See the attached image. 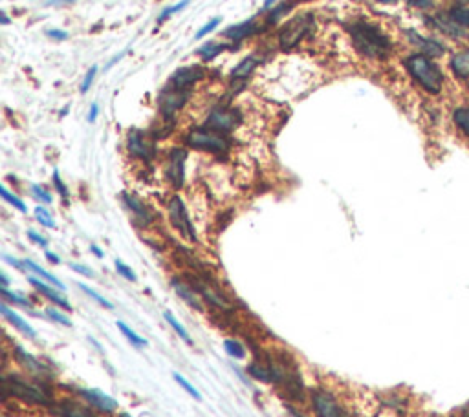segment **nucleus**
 <instances>
[{"instance_id": "58836bf2", "label": "nucleus", "mask_w": 469, "mask_h": 417, "mask_svg": "<svg viewBox=\"0 0 469 417\" xmlns=\"http://www.w3.org/2000/svg\"><path fill=\"white\" fill-rule=\"evenodd\" d=\"M77 286H79V289L83 291V293H86V295H88L90 299H94L99 306H103V308H107V310H114L112 302H108V300L105 299L103 295H99V293L95 289L88 287V286H86V284H77Z\"/></svg>"}, {"instance_id": "e433bc0d", "label": "nucleus", "mask_w": 469, "mask_h": 417, "mask_svg": "<svg viewBox=\"0 0 469 417\" xmlns=\"http://www.w3.org/2000/svg\"><path fill=\"white\" fill-rule=\"evenodd\" d=\"M0 194H2V198H4L6 202L10 203V205H13L17 211L28 212V207H26V203H24L19 196L11 194L10 191H8V187H6V185H2V187H0Z\"/></svg>"}, {"instance_id": "412c9836", "label": "nucleus", "mask_w": 469, "mask_h": 417, "mask_svg": "<svg viewBox=\"0 0 469 417\" xmlns=\"http://www.w3.org/2000/svg\"><path fill=\"white\" fill-rule=\"evenodd\" d=\"M28 282L39 291V293H41V295L46 296L48 300H52L55 306H59V308H62V310L66 311L72 310L70 302L66 300V296H62L61 293H59V289H57L55 286L48 284V282L43 280V278H35V277H28Z\"/></svg>"}, {"instance_id": "4d7b16f0", "label": "nucleus", "mask_w": 469, "mask_h": 417, "mask_svg": "<svg viewBox=\"0 0 469 417\" xmlns=\"http://www.w3.org/2000/svg\"><path fill=\"white\" fill-rule=\"evenodd\" d=\"M46 258H48V262L50 264H61V258L57 257V254H53V253H50V251H46Z\"/></svg>"}, {"instance_id": "37998d69", "label": "nucleus", "mask_w": 469, "mask_h": 417, "mask_svg": "<svg viewBox=\"0 0 469 417\" xmlns=\"http://www.w3.org/2000/svg\"><path fill=\"white\" fill-rule=\"evenodd\" d=\"M52 178H53V185H55V189L59 191V194H61L65 200H68V189H66V185H65V182H62L59 170H53Z\"/></svg>"}, {"instance_id": "5701e85b", "label": "nucleus", "mask_w": 469, "mask_h": 417, "mask_svg": "<svg viewBox=\"0 0 469 417\" xmlns=\"http://www.w3.org/2000/svg\"><path fill=\"white\" fill-rule=\"evenodd\" d=\"M257 32V24L253 20H246L242 24H237V26H231L224 32V37L231 39L233 43H240V41H244L248 39L249 35H253Z\"/></svg>"}, {"instance_id": "393cba45", "label": "nucleus", "mask_w": 469, "mask_h": 417, "mask_svg": "<svg viewBox=\"0 0 469 417\" xmlns=\"http://www.w3.org/2000/svg\"><path fill=\"white\" fill-rule=\"evenodd\" d=\"M246 371H248L249 377H253L258 383H272V371H270L267 361L255 359V361H251L246 366Z\"/></svg>"}, {"instance_id": "4be33fe9", "label": "nucleus", "mask_w": 469, "mask_h": 417, "mask_svg": "<svg viewBox=\"0 0 469 417\" xmlns=\"http://www.w3.org/2000/svg\"><path fill=\"white\" fill-rule=\"evenodd\" d=\"M0 313H2V317H4V319L8 320V322H10L15 329H19V331L24 333L26 337H29V339L37 337V331H35V329H33L19 313H15L13 310H10V306L6 304V302L0 304Z\"/></svg>"}, {"instance_id": "b1692460", "label": "nucleus", "mask_w": 469, "mask_h": 417, "mask_svg": "<svg viewBox=\"0 0 469 417\" xmlns=\"http://www.w3.org/2000/svg\"><path fill=\"white\" fill-rule=\"evenodd\" d=\"M407 35H409V39H411V43H414L418 48H420V50H422L423 55L438 57V55H442V53H444V48H442L438 43H435V41L423 39L422 35H418L416 32H409Z\"/></svg>"}, {"instance_id": "9d476101", "label": "nucleus", "mask_w": 469, "mask_h": 417, "mask_svg": "<svg viewBox=\"0 0 469 417\" xmlns=\"http://www.w3.org/2000/svg\"><path fill=\"white\" fill-rule=\"evenodd\" d=\"M240 121H242V116H240L239 110L227 107H216L207 114L204 127L213 128V130L222 132V134H227V132L234 130V128L239 127Z\"/></svg>"}, {"instance_id": "f704fd0d", "label": "nucleus", "mask_w": 469, "mask_h": 417, "mask_svg": "<svg viewBox=\"0 0 469 417\" xmlns=\"http://www.w3.org/2000/svg\"><path fill=\"white\" fill-rule=\"evenodd\" d=\"M48 319H52L53 322H57L59 326H65V328H72V320L70 317L61 310V308H46L44 310Z\"/></svg>"}, {"instance_id": "39448f33", "label": "nucleus", "mask_w": 469, "mask_h": 417, "mask_svg": "<svg viewBox=\"0 0 469 417\" xmlns=\"http://www.w3.org/2000/svg\"><path fill=\"white\" fill-rule=\"evenodd\" d=\"M185 143L191 149L204 150L209 154H227L231 149L230 137L222 132H216L207 127L191 128L185 136Z\"/></svg>"}, {"instance_id": "0eeeda50", "label": "nucleus", "mask_w": 469, "mask_h": 417, "mask_svg": "<svg viewBox=\"0 0 469 417\" xmlns=\"http://www.w3.org/2000/svg\"><path fill=\"white\" fill-rule=\"evenodd\" d=\"M314 29V15L312 13H299L293 19L288 20L281 29L279 35V43H281L282 50H291Z\"/></svg>"}, {"instance_id": "a18cd8bd", "label": "nucleus", "mask_w": 469, "mask_h": 417, "mask_svg": "<svg viewBox=\"0 0 469 417\" xmlns=\"http://www.w3.org/2000/svg\"><path fill=\"white\" fill-rule=\"evenodd\" d=\"M95 74H98V66H92V68L88 70V74L85 75V79H83V85H81V92H83V94H86L90 86H92Z\"/></svg>"}, {"instance_id": "f257e3e1", "label": "nucleus", "mask_w": 469, "mask_h": 417, "mask_svg": "<svg viewBox=\"0 0 469 417\" xmlns=\"http://www.w3.org/2000/svg\"><path fill=\"white\" fill-rule=\"evenodd\" d=\"M347 32L350 33L352 44L357 52L366 59H387L392 52V43L390 39L381 32L378 26L369 24L365 20H357L347 26Z\"/></svg>"}, {"instance_id": "c756f323", "label": "nucleus", "mask_w": 469, "mask_h": 417, "mask_svg": "<svg viewBox=\"0 0 469 417\" xmlns=\"http://www.w3.org/2000/svg\"><path fill=\"white\" fill-rule=\"evenodd\" d=\"M449 19L455 24H458L460 28L469 29V8L468 6H453L449 10Z\"/></svg>"}, {"instance_id": "7c9ffc66", "label": "nucleus", "mask_w": 469, "mask_h": 417, "mask_svg": "<svg viewBox=\"0 0 469 417\" xmlns=\"http://www.w3.org/2000/svg\"><path fill=\"white\" fill-rule=\"evenodd\" d=\"M224 50H225L224 44L206 43V44H202V46L198 48L197 53H198V57H202L204 61H211V59H215L216 55H220Z\"/></svg>"}, {"instance_id": "f8f14e48", "label": "nucleus", "mask_w": 469, "mask_h": 417, "mask_svg": "<svg viewBox=\"0 0 469 417\" xmlns=\"http://www.w3.org/2000/svg\"><path fill=\"white\" fill-rule=\"evenodd\" d=\"M127 149L131 156L138 158V160L150 161L154 160L156 156V143L152 137H149L145 132L141 130H131L127 136Z\"/></svg>"}, {"instance_id": "72a5a7b5", "label": "nucleus", "mask_w": 469, "mask_h": 417, "mask_svg": "<svg viewBox=\"0 0 469 417\" xmlns=\"http://www.w3.org/2000/svg\"><path fill=\"white\" fill-rule=\"evenodd\" d=\"M224 350H225V353H227L230 357H233V359H244L246 357L244 344L239 343V341H234V339H225Z\"/></svg>"}, {"instance_id": "338daca9", "label": "nucleus", "mask_w": 469, "mask_h": 417, "mask_svg": "<svg viewBox=\"0 0 469 417\" xmlns=\"http://www.w3.org/2000/svg\"><path fill=\"white\" fill-rule=\"evenodd\" d=\"M381 2H389V0H381Z\"/></svg>"}, {"instance_id": "5fc2aeb1", "label": "nucleus", "mask_w": 469, "mask_h": 417, "mask_svg": "<svg viewBox=\"0 0 469 417\" xmlns=\"http://www.w3.org/2000/svg\"><path fill=\"white\" fill-rule=\"evenodd\" d=\"M455 417H469V401H468V403L462 404L460 408H456Z\"/></svg>"}, {"instance_id": "69168bd1", "label": "nucleus", "mask_w": 469, "mask_h": 417, "mask_svg": "<svg viewBox=\"0 0 469 417\" xmlns=\"http://www.w3.org/2000/svg\"><path fill=\"white\" fill-rule=\"evenodd\" d=\"M121 417H132L131 413H121Z\"/></svg>"}, {"instance_id": "052dcab7", "label": "nucleus", "mask_w": 469, "mask_h": 417, "mask_svg": "<svg viewBox=\"0 0 469 417\" xmlns=\"http://www.w3.org/2000/svg\"><path fill=\"white\" fill-rule=\"evenodd\" d=\"M275 2H277V0H266V2H264V10H270Z\"/></svg>"}, {"instance_id": "c03bdc74", "label": "nucleus", "mask_w": 469, "mask_h": 417, "mask_svg": "<svg viewBox=\"0 0 469 417\" xmlns=\"http://www.w3.org/2000/svg\"><path fill=\"white\" fill-rule=\"evenodd\" d=\"M220 20H222V19H218V17H215V19H211V20H209V22L206 24V26H202V28L198 29L197 35H194V37H197V39H204V37H206V35H207V33H211L213 29H215L216 26H218V24H220Z\"/></svg>"}, {"instance_id": "c9c22d12", "label": "nucleus", "mask_w": 469, "mask_h": 417, "mask_svg": "<svg viewBox=\"0 0 469 417\" xmlns=\"http://www.w3.org/2000/svg\"><path fill=\"white\" fill-rule=\"evenodd\" d=\"M33 214H35V220L43 225V227H48V229H55V220L52 218L50 211L44 209L43 205L35 207V212H33Z\"/></svg>"}, {"instance_id": "9b49d317", "label": "nucleus", "mask_w": 469, "mask_h": 417, "mask_svg": "<svg viewBox=\"0 0 469 417\" xmlns=\"http://www.w3.org/2000/svg\"><path fill=\"white\" fill-rule=\"evenodd\" d=\"M187 282L197 289L198 295L202 296L204 302H207L209 306H213V308H216V310L220 311L233 310L230 299L225 295H222L220 289H216L215 286H211V284L206 280V277H189Z\"/></svg>"}, {"instance_id": "20e7f679", "label": "nucleus", "mask_w": 469, "mask_h": 417, "mask_svg": "<svg viewBox=\"0 0 469 417\" xmlns=\"http://www.w3.org/2000/svg\"><path fill=\"white\" fill-rule=\"evenodd\" d=\"M404 64L414 83L422 90H425L427 94L437 95L444 90L446 75L431 57L423 55V53H414V55L405 57Z\"/></svg>"}, {"instance_id": "13d9d810", "label": "nucleus", "mask_w": 469, "mask_h": 417, "mask_svg": "<svg viewBox=\"0 0 469 417\" xmlns=\"http://www.w3.org/2000/svg\"><path fill=\"white\" fill-rule=\"evenodd\" d=\"M90 251H92V253H94L98 258H103V251H101L98 245H92V247H90Z\"/></svg>"}, {"instance_id": "423d86ee", "label": "nucleus", "mask_w": 469, "mask_h": 417, "mask_svg": "<svg viewBox=\"0 0 469 417\" xmlns=\"http://www.w3.org/2000/svg\"><path fill=\"white\" fill-rule=\"evenodd\" d=\"M310 406H312V412L317 417H348V413L345 412L341 401L336 397L333 392H330L329 388L324 386H314L310 388Z\"/></svg>"}, {"instance_id": "473e14b6", "label": "nucleus", "mask_w": 469, "mask_h": 417, "mask_svg": "<svg viewBox=\"0 0 469 417\" xmlns=\"http://www.w3.org/2000/svg\"><path fill=\"white\" fill-rule=\"evenodd\" d=\"M2 300H4V302H11V304L15 306H20V308H26V310H32L33 308V304L28 299H24L19 293H13V291H10L8 287H2Z\"/></svg>"}, {"instance_id": "8fccbe9b", "label": "nucleus", "mask_w": 469, "mask_h": 417, "mask_svg": "<svg viewBox=\"0 0 469 417\" xmlns=\"http://www.w3.org/2000/svg\"><path fill=\"white\" fill-rule=\"evenodd\" d=\"M46 35L50 39H53V41H66V39H68V33L62 32V29H48Z\"/></svg>"}, {"instance_id": "2eb2a0df", "label": "nucleus", "mask_w": 469, "mask_h": 417, "mask_svg": "<svg viewBox=\"0 0 469 417\" xmlns=\"http://www.w3.org/2000/svg\"><path fill=\"white\" fill-rule=\"evenodd\" d=\"M75 394L79 395L86 404L98 410L101 413H114L117 410V401L110 395L103 394L98 388H83V386H75Z\"/></svg>"}, {"instance_id": "dca6fc26", "label": "nucleus", "mask_w": 469, "mask_h": 417, "mask_svg": "<svg viewBox=\"0 0 469 417\" xmlns=\"http://www.w3.org/2000/svg\"><path fill=\"white\" fill-rule=\"evenodd\" d=\"M50 412L55 417H98L94 408L83 404L77 399H61L50 406Z\"/></svg>"}, {"instance_id": "bf43d9fd", "label": "nucleus", "mask_w": 469, "mask_h": 417, "mask_svg": "<svg viewBox=\"0 0 469 417\" xmlns=\"http://www.w3.org/2000/svg\"><path fill=\"white\" fill-rule=\"evenodd\" d=\"M123 55H125V52H121V53H119V55H116V59H112V61L108 62V66H107V68H112V66H114V64H116V62H117V61H119V59H121V57H123Z\"/></svg>"}, {"instance_id": "1a4fd4ad", "label": "nucleus", "mask_w": 469, "mask_h": 417, "mask_svg": "<svg viewBox=\"0 0 469 417\" xmlns=\"http://www.w3.org/2000/svg\"><path fill=\"white\" fill-rule=\"evenodd\" d=\"M11 355H13L15 362H17L29 377H33V379L44 381V383H46L48 379H52L53 377L52 371L48 370V366L44 364L41 359H37V357L33 355V353H29L22 344H13V348H11Z\"/></svg>"}, {"instance_id": "6ab92c4d", "label": "nucleus", "mask_w": 469, "mask_h": 417, "mask_svg": "<svg viewBox=\"0 0 469 417\" xmlns=\"http://www.w3.org/2000/svg\"><path fill=\"white\" fill-rule=\"evenodd\" d=\"M451 125L464 145L469 146V103H462L451 112Z\"/></svg>"}, {"instance_id": "2f4dec72", "label": "nucleus", "mask_w": 469, "mask_h": 417, "mask_svg": "<svg viewBox=\"0 0 469 417\" xmlns=\"http://www.w3.org/2000/svg\"><path fill=\"white\" fill-rule=\"evenodd\" d=\"M164 319H165V322L169 324L171 328H173V331L176 333V335H178L180 339H182V341H185V343H187V344H192V339H191V335H189V333H187V329L183 328L182 324H180L178 320L174 319L173 313H169V311H165Z\"/></svg>"}, {"instance_id": "4468645a", "label": "nucleus", "mask_w": 469, "mask_h": 417, "mask_svg": "<svg viewBox=\"0 0 469 417\" xmlns=\"http://www.w3.org/2000/svg\"><path fill=\"white\" fill-rule=\"evenodd\" d=\"M189 99V90L176 88V86L167 85L164 88V92L160 94V108L164 118L167 121H173L174 114L178 112L183 104L187 103Z\"/></svg>"}, {"instance_id": "de8ad7c7", "label": "nucleus", "mask_w": 469, "mask_h": 417, "mask_svg": "<svg viewBox=\"0 0 469 417\" xmlns=\"http://www.w3.org/2000/svg\"><path fill=\"white\" fill-rule=\"evenodd\" d=\"M28 238L32 240L33 244H37L39 247H46L48 245V240L44 238V236L39 235L37 231H28Z\"/></svg>"}, {"instance_id": "49530a36", "label": "nucleus", "mask_w": 469, "mask_h": 417, "mask_svg": "<svg viewBox=\"0 0 469 417\" xmlns=\"http://www.w3.org/2000/svg\"><path fill=\"white\" fill-rule=\"evenodd\" d=\"M290 8H291L290 4H281V6H279V8H275V10L272 11V15H270V22H272V24L277 22V20L281 19L282 15L286 13V11L290 10Z\"/></svg>"}, {"instance_id": "aec40b11", "label": "nucleus", "mask_w": 469, "mask_h": 417, "mask_svg": "<svg viewBox=\"0 0 469 417\" xmlns=\"http://www.w3.org/2000/svg\"><path fill=\"white\" fill-rule=\"evenodd\" d=\"M202 77L204 70L200 66H187V68H180V70L174 71L167 85L176 86V88L182 90H189V86L194 85V83L202 79Z\"/></svg>"}, {"instance_id": "6e6d98bb", "label": "nucleus", "mask_w": 469, "mask_h": 417, "mask_svg": "<svg viewBox=\"0 0 469 417\" xmlns=\"http://www.w3.org/2000/svg\"><path fill=\"white\" fill-rule=\"evenodd\" d=\"M286 412L290 413V417H306L305 413L299 412L296 406H291V404H286Z\"/></svg>"}, {"instance_id": "09e8293b", "label": "nucleus", "mask_w": 469, "mask_h": 417, "mask_svg": "<svg viewBox=\"0 0 469 417\" xmlns=\"http://www.w3.org/2000/svg\"><path fill=\"white\" fill-rule=\"evenodd\" d=\"M70 269H74V271L81 273V275H85V277H88V278L95 277V273L90 268H86V266H83V264H70Z\"/></svg>"}, {"instance_id": "a211bd4d", "label": "nucleus", "mask_w": 469, "mask_h": 417, "mask_svg": "<svg viewBox=\"0 0 469 417\" xmlns=\"http://www.w3.org/2000/svg\"><path fill=\"white\" fill-rule=\"evenodd\" d=\"M171 284H173L174 293H176V295H178L180 299H182L183 302L189 306V308H192L194 311H200V313H202L204 299L198 295L197 289H194V287H192L187 280H182V278H173Z\"/></svg>"}, {"instance_id": "ea45409f", "label": "nucleus", "mask_w": 469, "mask_h": 417, "mask_svg": "<svg viewBox=\"0 0 469 417\" xmlns=\"http://www.w3.org/2000/svg\"><path fill=\"white\" fill-rule=\"evenodd\" d=\"M114 266H116L117 275H121V277L125 278V280H128V282H136L138 280L136 273L132 271V269L128 268V266L125 262H121V260H116V262H114Z\"/></svg>"}, {"instance_id": "603ef678", "label": "nucleus", "mask_w": 469, "mask_h": 417, "mask_svg": "<svg viewBox=\"0 0 469 417\" xmlns=\"http://www.w3.org/2000/svg\"><path fill=\"white\" fill-rule=\"evenodd\" d=\"M98 116H99V104L98 103H92L90 104V112H88V121L90 123H94L95 119H98Z\"/></svg>"}, {"instance_id": "a878e982", "label": "nucleus", "mask_w": 469, "mask_h": 417, "mask_svg": "<svg viewBox=\"0 0 469 417\" xmlns=\"http://www.w3.org/2000/svg\"><path fill=\"white\" fill-rule=\"evenodd\" d=\"M451 71L455 74L456 79L469 81V50L451 57Z\"/></svg>"}, {"instance_id": "e2e57ef3", "label": "nucleus", "mask_w": 469, "mask_h": 417, "mask_svg": "<svg viewBox=\"0 0 469 417\" xmlns=\"http://www.w3.org/2000/svg\"><path fill=\"white\" fill-rule=\"evenodd\" d=\"M57 2L62 4V2H75V0H50V4H57Z\"/></svg>"}, {"instance_id": "c85d7f7f", "label": "nucleus", "mask_w": 469, "mask_h": 417, "mask_svg": "<svg viewBox=\"0 0 469 417\" xmlns=\"http://www.w3.org/2000/svg\"><path fill=\"white\" fill-rule=\"evenodd\" d=\"M116 326H117V329H119V331H121L123 335H125V339H127V341L132 344V346H136V348H145L147 344H149V343H147V341H145V339L141 337V335H138V333L134 331V329H132L131 326H128V324L123 322V320H117Z\"/></svg>"}, {"instance_id": "6e6552de", "label": "nucleus", "mask_w": 469, "mask_h": 417, "mask_svg": "<svg viewBox=\"0 0 469 417\" xmlns=\"http://www.w3.org/2000/svg\"><path fill=\"white\" fill-rule=\"evenodd\" d=\"M167 212H169V220L173 227L178 231L180 235L189 242H197V229L191 221V216L187 212V207L183 203L180 196H173L167 203Z\"/></svg>"}, {"instance_id": "864d4df0", "label": "nucleus", "mask_w": 469, "mask_h": 417, "mask_svg": "<svg viewBox=\"0 0 469 417\" xmlns=\"http://www.w3.org/2000/svg\"><path fill=\"white\" fill-rule=\"evenodd\" d=\"M411 4L416 6V8H422V10H425V8H431L432 6V0H409Z\"/></svg>"}, {"instance_id": "680f3d73", "label": "nucleus", "mask_w": 469, "mask_h": 417, "mask_svg": "<svg viewBox=\"0 0 469 417\" xmlns=\"http://www.w3.org/2000/svg\"><path fill=\"white\" fill-rule=\"evenodd\" d=\"M0 17H2V24H8V22H10V19H8V15H6L4 11H2V13H0Z\"/></svg>"}, {"instance_id": "79ce46f5", "label": "nucleus", "mask_w": 469, "mask_h": 417, "mask_svg": "<svg viewBox=\"0 0 469 417\" xmlns=\"http://www.w3.org/2000/svg\"><path fill=\"white\" fill-rule=\"evenodd\" d=\"M32 196L41 203H52L53 202L52 194L48 193L46 189L41 187V185H32Z\"/></svg>"}, {"instance_id": "ddd939ff", "label": "nucleus", "mask_w": 469, "mask_h": 417, "mask_svg": "<svg viewBox=\"0 0 469 417\" xmlns=\"http://www.w3.org/2000/svg\"><path fill=\"white\" fill-rule=\"evenodd\" d=\"M185 161H187V150L185 149H173L167 156V165H165V178L174 189H180L185 182Z\"/></svg>"}, {"instance_id": "cd10ccee", "label": "nucleus", "mask_w": 469, "mask_h": 417, "mask_svg": "<svg viewBox=\"0 0 469 417\" xmlns=\"http://www.w3.org/2000/svg\"><path fill=\"white\" fill-rule=\"evenodd\" d=\"M257 55H248L244 61L234 66L233 71H231V77H233V79H246V77H249V74L257 68Z\"/></svg>"}, {"instance_id": "3c124183", "label": "nucleus", "mask_w": 469, "mask_h": 417, "mask_svg": "<svg viewBox=\"0 0 469 417\" xmlns=\"http://www.w3.org/2000/svg\"><path fill=\"white\" fill-rule=\"evenodd\" d=\"M4 260L10 264V266H13V268L20 269V271H26V268H24V262H20V260H17V258H11V257H8V254H4Z\"/></svg>"}, {"instance_id": "f3484780", "label": "nucleus", "mask_w": 469, "mask_h": 417, "mask_svg": "<svg viewBox=\"0 0 469 417\" xmlns=\"http://www.w3.org/2000/svg\"><path fill=\"white\" fill-rule=\"evenodd\" d=\"M123 203L127 205V209L132 212V216H134V224L140 225V227H147V225L152 224L154 214H152V211H150L145 203L141 202L140 198L134 196V194L125 193L123 194Z\"/></svg>"}, {"instance_id": "bb28decb", "label": "nucleus", "mask_w": 469, "mask_h": 417, "mask_svg": "<svg viewBox=\"0 0 469 417\" xmlns=\"http://www.w3.org/2000/svg\"><path fill=\"white\" fill-rule=\"evenodd\" d=\"M22 262H24V268H26V271H32L33 275H37V277H41V278H43V280H46L48 284H52V286H55L57 289H61V291L66 289L65 284H62V282L59 280V278H57V277H53L52 273L44 271V269L41 268V266H37V264L32 262V260H22Z\"/></svg>"}, {"instance_id": "f03ea898", "label": "nucleus", "mask_w": 469, "mask_h": 417, "mask_svg": "<svg viewBox=\"0 0 469 417\" xmlns=\"http://www.w3.org/2000/svg\"><path fill=\"white\" fill-rule=\"evenodd\" d=\"M0 386H2V394L4 399L8 395L19 399L22 403L37 404V406H52L53 401L52 390L44 385V381L39 379H26L22 375L17 374H4L0 379Z\"/></svg>"}, {"instance_id": "7ed1b4c3", "label": "nucleus", "mask_w": 469, "mask_h": 417, "mask_svg": "<svg viewBox=\"0 0 469 417\" xmlns=\"http://www.w3.org/2000/svg\"><path fill=\"white\" fill-rule=\"evenodd\" d=\"M266 361L267 366H270V371H272L273 385H277L279 388L284 390L293 401H303L306 392L305 381H303L300 371L297 370L293 359L282 355V353H277V355H267Z\"/></svg>"}, {"instance_id": "a19ab883", "label": "nucleus", "mask_w": 469, "mask_h": 417, "mask_svg": "<svg viewBox=\"0 0 469 417\" xmlns=\"http://www.w3.org/2000/svg\"><path fill=\"white\" fill-rule=\"evenodd\" d=\"M189 2H191V0H182V2H178V4H176V6H171V8H167V10H164V13H161L160 17H158V24L165 22V20L169 19L171 15H174V13H178V11L185 10V8H187Z\"/></svg>"}, {"instance_id": "0e129e2a", "label": "nucleus", "mask_w": 469, "mask_h": 417, "mask_svg": "<svg viewBox=\"0 0 469 417\" xmlns=\"http://www.w3.org/2000/svg\"><path fill=\"white\" fill-rule=\"evenodd\" d=\"M456 6H469V0H456Z\"/></svg>"}, {"instance_id": "4c0bfd02", "label": "nucleus", "mask_w": 469, "mask_h": 417, "mask_svg": "<svg viewBox=\"0 0 469 417\" xmlns=\"http://www.w3.org/2000/svg\"><path fill=\"white\" fill-rule=\"evenodd\" d=\"M173 379L176 381V383H178V385L182 386V388L185 390V392H187V394L191 395L192 399H197V401H202V394H200V392H198V390L194 388V386H192L191 383H189V381L185 379V377H183L182 374H178V371H174Z\"/></svg>"}]
</instances>
